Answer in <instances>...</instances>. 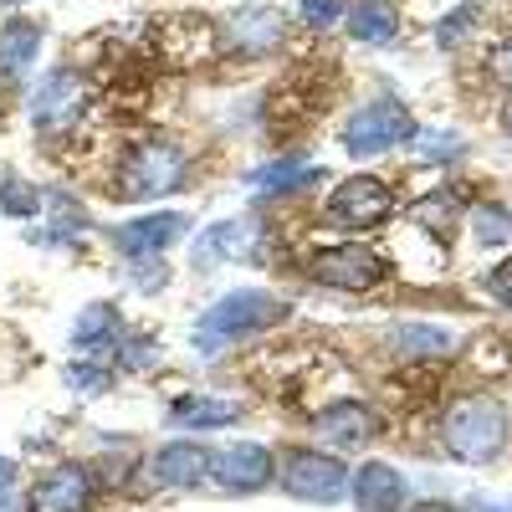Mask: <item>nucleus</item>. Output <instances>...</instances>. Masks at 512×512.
I'll return each mask as SVG.
<instances>
[{"mask_svg":"<svg viewBox=\"0 0 512 512\" xmlns=\"http://www.w3.org/2000/svg\"><path fill=\"white\" fill-rule=\"evenodd\" d=\"M82 103H88V93H82V77L72 67H57L41 77L36 88V103H31V118L41 134H62V128H72L82 118Z\"/></svg>","mask_w":512,"mask_h":512,"instance_id":"6e6552de","label":"nucleus"},{"mask_svg":"<svg viewBox=\"0 0 512 512\" xmlns=\"http://www.w3.org/2000/svg\"><path fill=\"white\" fill-rule=\"evenodd\" d=\"M451 344H456V338L446 328H425V323L395 328V349H405V354H446Z\"/></svg>","mask_w":512,"mask_h":512,"instance_id":"412c9836","label":"nucleus"},{"mask_svg":"<svg viewBox=\"0 0 512 512\" xmlns=\"http://www.w3.org/2000/svg\"><path fill=\"white\" fill-rule=\"evenodd\" d=\"M344 21H349V36L364 41V47H390L400 36V11L390 0H354Z\"/></svg>","mask_w":512,"mask_h":512,"instance_id":"f3484780","label":"nucleus"},{"mask_svg":"<svg viewBox=\"0 0 512 512\" xmlns=\"http://www.w3.org/2000/svg\"><path fill=\"white\" fill-rule=\"evenodd\" d=\"M226 36H231V47L246 52V57H267L277 52L282 41H287V16L277 6H246L226 21Z\"/></svg>","mask_w":512,"mask_h":512,"instance_id":"9d476101","label":"nucleus"},{"mask_svg":"<svg viewBox=\"0 0 512 512\" xmlns=\"http://www.w3.org/2000/svg\"><path fill=\"white\" fill-rule=\"evenodd\" d=\"M405 497H410V487L395 466H384V461L359 466V477H354V507L359 512H400Z\"/></svg>","mask_w":512,"mask_h":512,"instance_id":"2eb2a0df","label":"nucleus"},{"mask_svg":"<svg viewBox=\"0 0 512 512\" xmlns=\"http://www.w3.org/2000/svg\"><path fill=\"white\" fill-rule=\"evenodd\" d=\"M297 16H303L313 31H328V26H338L349 16V6L344 0H303V6H297Z\"/></svg>","mask_w":512,"mask_h":512,"instance_id":"393cba45","label":"nucleus"},{"mask_svg":"<svg viewBox=\"0 0 512 512\" xmlns=\"http://www.w3.org/2000/svg\"><path fill=\"white\" fill-rule=\"evenodd\" d=\"M0 6H31V0H0Z\"/></svg>","mask_w":512,"mask_h":512,"instance_id":"e433bc0d","label":"nucleus"},{"mask_svg":"<svg viewBox=\"0 0 512 512\" xmlns=\"http://www.w3.org/2000/svg\"><path fill=\"white\" fill-rule=\"evenodd\" d=\"M0 205H6L11 216H31V210H41V195L11 175V180H0Z\"/></svg>","mask_w":512,"mask_h":512,"instance_id":"a878e982","label":"nucleus"},{"mask_svg":"<svg viewBox=\"0 0 512 512\" xmlns=\"http://www.w3.org/2000/svg\"><path fill=\"white\" fill-rule=\"evenodd\" d=\"M134 277H139L144 292H154L159 282H169V267L159 262V256H144V262H134Z\"/></svg>","mask_w":512,"mask_h":512,"instance_id":"c756f323","label":"nucleus"},{"mask_svg":"<svg viewBox=\"0 0 512 512\" xmlns=\"http://www.w3.org/2000/svg\"><path fill=\"white\" fill-rule=\"evenodd\" d=\"M36 47H41V26H31V21L0 26V77H21L31 67Z\"/></svg>","mask_w":512,"mask_h":512,"instance_id":"6ab92c4d","label":"nucleus"},{"mask_svg":"<svg viewBox=\"0 0 512 512\" xmlns=\"http://www.w3.org/2000/svg\"><path fill=\"white\" fill-rule=\"evenodd\" d=\"M487 77L497 82L502 93H512V36H502L497 47L487 52Z\"/></svg>","mask_w":512,"mask_h":512,"instance_id":"bb28decb","label":"nucleus"},{"mask_svg":"<svg viewBox=\"0 0 512 512\" xmlns=\"http://www.w3.org/2000/svg\"><path fill=\"white\" fill-rule=\"evenodd\" d=\"M308 277L318 287H338V292H369L384 277V262L369 246H328L308 262Z\"/></svg>","mask_w":512,"mask_h":512,"instance_id":"0eeeda50","label":"nucleus"},{"mask_svg":"<svg viewBox=\"0 0 512 512\" xmlns=\"http://www.w3.org/2000/svg\"><path fill=\"white\" fill-rule=\"evenodd\" d=\"M210 477H216L226 492H262L277 477V466H272V451L267 446L241 441V446L210 451Z\"/></svg>","mask_w":512,"mask_h":512,"instance_id":"1a4fd4ad","label":"nucleus"},{"mask_svg":"<svg viewBox=\"0 0 512 512\" xmlns=\"http://www.w3.org/2000/svg\"><path fill=\"white\" fill-rule=\"evenodd\" d=\"M113 328H118V313L108 308V303H98V308H88V313H82L77 318V344L82 349H98V344H108V338H113Z\"/></svg>","mask_w":512,"mask_h":512,"instance_id":"5701e85b","label":"nucleus"},{"mask_svg":"<svg viewBox=\"0 0 512 512\" xmlns=\"http://www.w3.org/2000/svg\"><path fill=\"white\" fill-rule=\"evenodd\" d=\"M185 216L180 210H169V216H139V221H128L118 226V246L128 262H144V256H164V246H175L185 236Z\"/></svg>","mask_w":512,"mask_h":512,"instance_id":"f8f14e48","label":"nucleus"},{"mask_svg":"<svg viewBox=\"0 0 512 512\" xmlns=\"http://www.w3.org/2000/svg\"><path fill=\"white\" fill-rule=\"evenodd\" d=\"M477 236H482L487 246H502V241L512 236V221L502 216L497 205H482V210H477Z\"/></svg>","mask_w":512,"mask_h":512,"instance_id":"cd10ccee","label":"nucleus"},{"mask_svg":"<svg viewBox=\"0 0 512 512\" xmlns=\"http://www.w3.org/2000/svg\"><path fill=\"white\" fill-rule=\"evenodd\" d=\"M318 431H323V441H328L333 451H364L369 436H374V415H369L364 405L344 400V405H328V410L318 415Z\"/></svg>","mask_w":512,"mask_h":512,"instance_id":"dca6fc26","label":"nucleus"},{"mask_svg":"<svg viewBox=\"0 0 512 512\" xmlns=\"http://www.w3.org/2000/svg\"><path fill=\"white\" fill-rule=\"evenodd\" d=\"M11 482H16V466L0 456V502H6V492H11Z\"/></svg>","mask_w":512,"mask_h":512,"instance_id":"473e14b6","label":"nucleus"},{"mask_svg":"<svg viewBox=\"0 0 512 512\" xmlns=\"http://www.w3.org/2000/svg\"><path fill=\"white\" fill-rule=\"evenodd\" d=\"M277 318H287V303H277V297L256 292V287H241V292L221 297V303L195 323V349L216 354V349L236 344V338H246L256 328H272Z\"/></svg>","mask_w":512,"mask_h":512,"instance_id":"f257e3e1","label":"nucleus"},{"mask_svg":"<svg viewBox=\"0 0 512 512\" xmlns=\"http://www.w3.org/2000/svg\"><path fill=\"white\" fill-rule=\"evenodd\" d=\"M487 287H492L497 303H507V308H512V256H507V262L492 272V282H487Z\"/></svg>","mask_w":512,"mask_h":512,"instance_id":"7c9ffc66","label":"nucleus"},{"mask_svg":"<svg viewBox=\"0 0 512 512\" xmlns=\"http://www.w3.org/2000/svg\"><path fill=\"white\" fill-rule=\"evenodd\" d=\"M149 472H154V482H159V487L190 492V487H200V482L210 477V451H205V446H195V441H169V446H159V451H154Z\"/></svg>","mask_w":512,"mask_h":512,"instance_id":"9b49d317","label":"nucleus"},{"mask_svg":"<svg viewBox=\"0 0 512 512\" xmlns=\"http://www.w3.org/2000/svg\"><path fill=\"white\" fill-rule=\"evenodd\" d=\"M390 210H395V195H390V185L374 180V175H349L344 185H333V195H328V216L338 226H349V231L384 226V221H390Z\"/></svg>","mask_w":512,"mask_h":512,"instance_id":"20e7f679","label":"nucleus"},{"mask_svg":"<svg viewBox=\"0 0 512 512\" xmlns=\"http://www.w3.org/2000/svg\"><path fill=\"white\" fill-rule=\"evenodd\" d=\"M502 134H507V139H512V103H507V108H502Z\"/></svg>","mask_w":512,"mask_h":512,"instance_id":"c9c22d12","label":"nucleus"},{"mask_svg":"<svg viewBox=\"0 0 512 512\" xmlns=\"http://www.w3.org/2000/svg\"><path fill=\"white\" fill-rule=\"evenodd\" d=\"M251 241H256V226L251 221H221V226L200 231V241L190 246V262L200 272L221 267V262H241V256L251 251Z\"/></svg>","mask_w":512,"mask_h":512,"instance_id":"4468645a","label":"nucleus"},{"mask_svg":"<svg viewBox=\"0 0 512 512\" xmlns=\"http://www.w3.org/2000/svg\"><path fill=\"white\" fill-rule=\"evenodd\" d=\"M507 446V410L487 395H472L446 410V451L466 466H482Z\"/></svg>","mask_w":512,"mask_h":512,"instance_id":"f03ea898","label":"nucleus"},{"mask_svg":"<svg viewBox=\"0 0 512 512\" xmlns=\"http://www.w3.org/2000/svg\"><path fill=\"white\" fill-rule=\"evenodd\" d=\"M169 420L190 425V431H216V425H236L241 420V405L236 400H216V395H195V400H175Z\"/></svg>","mask_w":512,"mask_h":512,"instance_id":"a211bd4d","label":"nucleus"},{"mask_svg":"<svg viewBox=\"0 0 512 512\" xmlns=\"http://www.w3.org/2000/svg\"><path fill=\"white\" fill-rule=\"evenodd\" d=\"M466 512H512V507H502V502H472Z\"/></svg>","mask_w":512,"mask_h":512,"instance_id":"72a5a7b5","label":"nucleus"},{"mask_svg":"<svg viewBox=\"0 0 512 512\" xmlns=\"http://www.w3.org/2000/svg\"><path fill=\"white\" fill-rule=\"evenodd\" d=\"M477 26H482V6H477V0H466L456 16H446V21L436 26V41H441L446 52H451V47H466V36H472Z\"/></svg>","mask_w":512,"mask_h":512,"instance_id":"b1692460","label":"nucleus"},{"mask_svg":"<svg viewBox=\"0 0 512 512\" xmlns=\"http://www.w3.org/2000/svg\"><path fill=\"white\" fill-rule=\"evenodd\" d=\"M410 512H451L446 502H420V507H410Z\"/></svg>","mask_w":512,"mask_h":512,"instance_id":"f704fd0d","label":"nucleus"},{"mask_svg":"<svg viewBox=\"0 0 512 512\" xmlns=\"http://www.w3.org/2000/svg\"><path fill=\"white\" fill-rule=\"evenodd\" d=\"M282 487L303 502H338L349 487V472L338 456H323V451H292L282 461Z\"/></svg>","mask_w":512,"mask_h":512,"instance_id":"423d86ee","label":"nucleus"},{"mask_svg":"<svg viewBox=\"0 0 512 512\" xmlns=\"http://www.w3.org/2000/svg\"><path fill=\"white\" fill-rule=\"evenodd\" d=\"M67 384H72V390H103V374H93V364H77L72 374H67Z\"/></svg>","mask_w":512,"mask_h":512,"instance_id":"2f4dec72","label":"nucleus"},{"mask_svg":"<svg viewBox=\"0 0 512 512\" xmlns=\"http://www.w3.org/2000/svg\"><path fill=\"white\" fill-rule=\"evenodd\" d=\"M313 180V169L308 164H297V159H282V164H267V169H256V175L246 180L251 190H292V185H308Z\"/></svg>","mask_w":512,"mask_h":512,"instance_id":"4be33fe9","label":"nucleus"},{"mask_svg":"<svg viewBox=\"0 0 512 512\" xmlns=\"http://www.w3.org/2000/svg\"><path fill=\"white\" fill-rule=\"evenodd\" d=\"M410 139H415V149H420L425 159H436V154H456V149H461V139H456V134H420V128H415Z\"/></svg>","mask_w":512,"mask_h":512,"instance_id":"c85d7f7f","label":"nucleus"},{"mask_svg":"<svg viewBox=\"0 0 512 512\" xmlns=\"http://www.w3.org/2000/svg\"><path fill=\"white\" fill-rule=\"evenodd\" d=\"M410 134H415L410 108L395 103V98H374L369 108H359V113L344 123V149H349L354 159H374V154L400 149Z\"/></svg>","mask_w":512,"mask_h":512,"instance_id":"7ed1b4c3","label":"nucleus"},{"mask_svg":"<svg viewBox=\"0 0 512 512\" xmlns=\"http://www.w3.org/2000/svg\"><path fill=\"white\" fill-rule=\"evenodd\" d=\"M88 497H93V477L67 461V466H52V472L36 482L31 512H82V507H88Z\"/></svg>","mask_w":512,"mask_h":512,"instance_id":"ddd939ff","label":"nucleus"},{"mask_svg":"<svg viewBox=\"0 0 512 512\" xmlns=\"http://www.w3.org/2000/svg\"><path fill=\"white\" fill-rule=\"evenodd\" d=\"M410 216L431 231V236H441V241H451V231H456V216H461V205H456V195L451 190H441V195H425Z\"/></svg>","mask_w":512,"mask_h":512,"instance_id":"aec40b11","label":"nucleus"},{"mask_svg":"<svg viewBox=\"0 0 512 512\" xmlns=\"http://www.w3.org/2000/svg\"><path fill=\"white\" fill-rule=\"evenodd\" d=\"M180 180H185V159L175 144H139L123 164V190L134 200L169 195V190H180Z\"/></svg>","mask_w":512,"mask_h":512,"instance_id":"39448f33","label":"nucleus"}]
</instances>
